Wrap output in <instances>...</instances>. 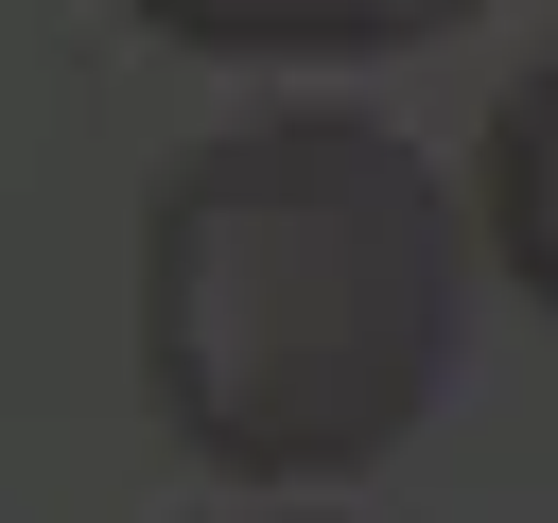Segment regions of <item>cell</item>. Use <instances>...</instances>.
I'll return each mask as SVG.
<instances>
[{
	"label": "cell",
	"mask_w": 558,
	"mask_h": 523,
	"mask_svg": "<svg viewBox=\"0 0 558 523\" xmlns=\"http://www.w3.org/2000/svg\"><path fill=\"white\" fill-rule=\"evenodd\" d=\"M157 35H192V52H384V35H418V0H366V17H209V0H174Z\"/></svg>",
	"instance_id": "3957f363"
},
{
	"label": "cell",
	"mask_w": 558,
	"mask_h": 523,
	"mask_svg": "<svg viewBox=\"0 0 558 523\" xmlns=\"http://www.w3.org/2000/svg\"><path fill=\"white\" fill-rule=\"evenodd\" d=\"M471 192H488V262H506V279H523V314L558 331V52H541V70H506Z\"/></svg>",
	"instance_id": "7a4b0ae2"
},
{
	"label": "cell",
	"mask_w": 558,
	"mask_h": 523,
	"mask_svg": "<svg viewBox=\"0 0 558 523\" xmlns=\"http://www.w3.org/2000/svg\"><path fill=\"white\" fill-rule=\"evenodd\" d=\"M453 331H471L453 192L366 105L227 122L140 227V384H157L174 453H209L244 488L401 453L453 384Z\"/></svg>",
	"instance_id": "6da1fadb"
}]
</instances>
